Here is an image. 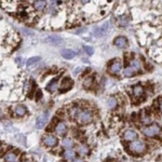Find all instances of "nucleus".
<instances>
[{
  "mask_svg": "<svg viewBox=\"0 0 162 162\" xmlns=\"http://www.w3.org/2000/svg\"><path fill=\"white\" fill-rule=\"evenodd\" d=\"M14 112L16 113V116L23 117V116H25V115H26L27 109H26V107H25V106H23V105H19V106H16L15 111H14Z\"/></svg>",
  "mask_w": 162,
  "mask_h": 162,
  "instance_id": "nucleus-17",
  "label": "nucleus"
},
{
  "mask_svg": "<svg viewBox=\"0 0 162 162\" xmlns=\"http://www.w3.org/2000/svg\"><path fill=\"white\" fill-rule=\"evenodd\" d=\"M135 74H136V70H135L132 66L127 67L123 71V75L125 76V77H132V76H134Z\"/></svg>",
  "mask_w": 162,
  "mask_h": 162,
  "instance_id": "nucleus-22",
  "label": "nucleus"
},
{
  "mask_svg": "<svg viewBox=\"0 0 162 162\" xmlns=\"http://www.w3.org/2000/svg\"><path fill=\"white\" fill-rule=\"evenodd\" d=\"M55 133L59 136H64L66 133H67V127L64 122H58V123L55 125Z\"/></svg>",
  "mask_w": 162,
  "mask_h": 162,
  "instance_id": "nucleus-10",
  "label": "nucleus"
},
{
  "mask_svg": "<svg viewBox=\"0 0 162 162\" xmlns=\"http://www.w3.org/2000/svg\"><path fill=\"white\" fill-rule=\"evenodd\" d=\"M93 83H94V78L93 77H86L83 80V86L86 89H90L93 86Z\"/></svg>",
  "mask_w": 162,
  "mask_h": 162,
  "instance_id": "nucleus-20",
  "label": "nucleus"
},
{
  "mask_svg": "<svg viewBox=\"0 0 162 162\" xmlns=\"http://www.w3.org/2000/svg\"><path fill=\"white\" fill-rule=\"evenodd\" d=\"M46 89H48L49 92H52V93L56 91V90L58 89V84H57V79H54V80H52L51 82H50V83L48 84V88H46Z\"/></svg>",
  "mask_w": 162,
  "mask_h": 162,
  "instance_id": "nucleus-18",
  "label": "nucleus"
},
{
  "mask_svg": "<svg viewBox=\"0 0 162 162\" xmlns=\"http://www.w3.org/2000/svg\"><path fill=\"white\" fill-rule=\"evenodd\" d=\"M62 145L64 146L65 148H71V147L74 146L73 138H65V140H63Z\"/></svg>",
  "mask_w": 162,
  "mask_h": 162,
  "instance_id": "nucleus-23",
  "label": "nucleus"
},
{
  "mask_svg": "<svg viewBox=\"0 0 162 162\" xmlns=\"http://www.w3.org/2000/svg\"><path fill=\"white\" fill-rule=\"evenodd\" d=\"M40 61V57L39 56H34V57H30L28 61H27V66H32V65L36 64Z\"/></svg>",
  "mask_w": 162,
  "mask_h": 162,
  "instance_id": "nucleus-25",
  "label": "nucleus"
},
{
  "mask_svg": "<svg viewBox=\"0 0 162 162\" xmlns=\"http://www.w3.org/2000/svg\"><path fill=\"white\" fill-rule=\"evenodd\" d=\"M107 29H108V23H104L102 26L96 27L94 29V36L95 37H103L106 34Z\"/></svg>",
  "mask_w": 162,
  "mask_h": 162,
  "instance_id": "nucleus-11",
  "label": "nucleus"
},
{
  "mask_svg": "<svg viewBox=\"0 0 162 162\" xmlns=\"http://www.w3.org/2000/svg\"><path fill=\"white\" fill-rule=\"evenodd\" d=\"M84 51H86V53L88 54V55H92L93 52H94V49L90 46H84Z\"/></svg>",
  "mask_w": 162,
  "mask_h": 162,
  "instance_id": "nucleus-28",
  "label": "nucleus"
},
{
  "mask_svg": "<svg viewBox=\"0 0 162 162\" xmlns=\"http://www.w3.org/2000/svg\"><path fill=\"white\" fill-rule=\"evenodd\" d=\"M113 43H115V46H118V48H120V49H124L128 46L127 38L123 37V36H119V37H117L116 39L113 40Z\"/></svg>",
  "mask_w": 162,
  "mask_h": 162,
  "instance_id": "nucleus-9",
  "label": "nucleus"
},
{
  "mask_svg": "<svg viewBox=\"0 0 162 162\" xmlns=\"http://www.w3.org/2000/svg\"><path fill=\"white\" fill-rule=\"evenodd\" d=\"M143 134L147 137H154L158 134H160V127H158L157 124H151V125L144 127Z\"/></svg>",
  "mask_w": 162,
  "mask_h": 162,
  "instance_id": "nucleus-3",
  "label": "nucleus"
},
{
  "mask_svg": "<svg viewBox=\"0 0 162 162\" xmlns=\"http://www.w3.org/2000/svg\"><path fill=\"white\" fill-rule=\"evenodd\" d=\"M80 109H79L78 107H74L73 109H71V111H70V116L73 117V118H77V116L79 115V112H80Z\"/></svg>",
  "mask_w": 162,
  "mask_h": 162,
  "instance_id": "nucleus-27",
  "label": "nucleus"
},
{
  "mask_svg": "<svg viewBox=\"0 0 162 162\" xmlns=\"http://www.w3.org/2000/svg\"><path fill=\"white\" fill-rule=\"evenodd\" d=\"M79 154H80V156H86V154H89V147L86 145L80 146V147H79Z\"/></svg>",
  "mask_w": 162,
  "mask_h": 162,
  "instance_id": "nucleus-24",
  "label": "nucleus"
},
{
  "mask_svg": "<svg viewBox=\"0 0 162 162\" xmlns=\"http://www.w3.org/2000/svg\"><path fill=\"white\" fill-rule=\"evenodd\" d=\"M142 122H144V123H147V124L150 123V122H151V118L149 117V115L142 117Z\"/></svg>",
  "mask_w": 162,
  "mask_h": 162,
  "instance_id": "nucleus-29",
  "label": "nucleus"
},
{
  "mask_svg": "<svg viewBox=\"0 0 162 162\" xmlns=\"http://www.w3.org/2000/svg\"><path fill=\"white\" fill-rule=\"evenodd\" d=\"M73 162H84V160L81 158H75V159H73Z\"/></svg>",
  "mask_w": 162,
  "mask_h": 162,
  "instance_id": "nucleus-32",
  "label": "nucleus"
},
{
  "mask_svg": "<svg viewBox=\"0 0 162 162\" xmlns=\"http://www.w3.org/2000/svg\"><path fill=\"white\" fill-rule=\"evenodd\" d=\"M46 0H37L35 3H34V7H35V9H37V10H43V9L46 8Z\"/></svg>",
  "mask_w": 162,
  "mask_h": 162,
  "instance_id": "nucleus-21",
  "label": "nucleus"
},
{
  "mask_svg": "<svg viewBox=\"0 0 162 162\" xmlns=\"http://www.w3.org/2000/svg\"><path fill=\"white\" fill-rule=\"evenodd\" d=\"M131 66L137 71V70L140 69V62L138 59H134V61H132V63H131Z\"/></svg>",
  "mask_w": 162,
  "mask_h": 162,
  "instance_id": "nucleus-26",
  "label": "nucleus"
},
{
  "mask_svg": "<svg viewBox=\"0 0 162 162\" xmlns=\"http://www.w3.org/2000/svg\"><path fill=\"white\" fill-rule=\"evenodd\" d=\"M63 157H64L65 160H73L76 158V151L71 148H67L64 151L63 154Z\"/></svg>",
  "mask_w": 162,
  "mask_h": 162,
  "instance_id": "nucleus-12",
  "label": "nucleus"
},
{
  "mask_svg": "<svg viewBox=\"0 0 162 162\" xmlns=\"http://www.w3.org/2000/svg\"><path fill=\"white\" fill-rule=\"evenodd\" d=\"M161 100H162L161 97H159V98H158V100L154 102V106L159 108V110H161Z\"/></svg>",
  "mask_w": 162,
  "mask_h": 162,
  "instance_id": "nucleus-30",
  "label": "nucleus"
},
{
  "mask_svg": "<svg viewBox=\"0 0 162 162\" xmlns=\"http://www.w3.org/2000/svg\"><path fill=\"white\" fill-rule=\"evenodd\" d=\"M133 95L135 97H140L144 95V88L140 84H136L133 88Z\"/></svg>",
  "mask_w": 162,
  "mask_h": 162,
  "instance_id": "nucleus-15",
  "label": "nucleus"
},
{
  "mask_svg": "<svg viewBox=\"0 0 162 162\" xmlns=\"http://www.w3.org/2000/svg\"><path fill=\"white\" fill-rule=\"evenodd\" d=\"M15 162H20V161H15Z\"/></svg>",
  "mask_w": 162,
  "mask_h": 162,
  "instance_id": "nucleus-34",
  "label": "nucleus"
},
{
  "mask_svg": "<svg viewBox=\"0 0 162 162\" xmlns=\"http://www.w3.org/2000/svg\"><path fill=\"white\" fill-rule=\"evenodd\" d=\"M122 69V64L120 62H118V61H113L112 63L110 64V66H109V73L111 74V75H118L120 71H121Z\"/></svg>",
  "mask_w": 162,
  "mask_h": 162,
  "instance_id": "nucleus-5",
  "label": "nucleus"
},
{
  "mask_svg": "<svg viewBox=\"0 0 162 162\" xmlns=\"http://www.w3.org/2000/svg\"><path fill=\"white\" fill-rule=\"evenodd\" d=\"M57 137L52 134H46L43 136V144L48 147H54L57 145Z\"/></svg>",
  "mask_w": 162,
  "mask_h": 162,
  "instance_id": "nucleus-4",
  "label": "nucleus"
},
{
  "mask_svg": "<svg viewBox=\"0 0 162 162\" xmlns=\"http://www.w3.org/2000/svg\"><path fill=\"white\" fill-rule=\"evenodd\" d=\"M90 0H81V2L82 3H86V2H89Z\"/></svg>",
  "mask_w": 162,
  "mask_h": 162,
  "instance_id": "nucleus-33",
  "label": "nucleus"
},
{
  "mask_svg": "<svg viewBox=\"0 0 162 162\" xmlns=\"http://www.w3.org/2000/svg\"><path fill=\"white\" fill-rule=\"evenodd\" d=\"M48 119H49L48 113H42V115H40V116L37 118V120H36V127H37L38 129H42L46 124V122H48Z\"/></svg>",
  "mask_w": 162,
  "mask_h": 162,
  "instance_id": "nucleus-6",
  "label": "nucleus"
},
{
  "mask_svg": "<svg viewBox=\"0 0 162 162\" xmlns=\"http://www.w3.org/2000/svg\"><path fill=\"white\" fill-rule=\"evenodd\" d=\"M41 95H42V93H41L40 90H38L37 92H36V98L37 100H39V98H41Z\"/></svg>",
  "mask_w": 162,
  "mask_h": 162,
  "instance_id": "nucleus-31",
  "label": "nucleus"
},
{
  "mask_svg": "<svg viewBox=\"0 0 162 162\" xmlns=\"http://www.w3.org/2000/svg\"><path fill=\"white\" fill-rule=\"evenodd\" d=\"M107 105H108V108L109 109H115V108H117V106H118V102H117V98L116 97H109L107 100Z\"/></svg>",
  "mask_w": 162,
  "mask_h": 162,
  "instance_id": "nucleus-19",
  "label": "nucleus"
},
{
  "mask_svg": "<svg viewBox=\"0 0 162 162\" xmlns=\"http://www.w3.org/2000/svg\"><path fill=\"white\" fill-rule=\"evenodd\" d=\"M73 84H74V82L70 78L63 79L62 83H61V86H59V88H61V92H66V91H68V90H70L73 88Z\"/></svg>",
  "mask_w": 162,
  "mask_h": 162,
  "instance_id": "nucleus-8",
  "label": "nucleus"
},
{
  "mask_svg": "<svg viewBox=\"0 0 162 162\" xmlns=\"http://www.w3.org/2000/svg\"><path fill=\"white\" fill-rule=\"evenodd\" d=\"M46 42H49L50 44H55V46H58L63 42V39L58 36H51V37L46 38Z\"/></svg>",
  "mask_w": 162,
  "mask_h": 162,
  "instance_id": "nucleus-13",
  "label": "nucleus"
},
{
  "mask_svg": "<svg viewBox=\"0 0 162 162\" xmlns=\"http://www.w3.org/2000/svg\"><path fill=\"white\" fill-rule=\"evenodd\" d=\"M77 120H78V122L81 124L90 123V122L93 120V112H92L91 110H89V109L81 110L78 116H77Z\"/></svg>",
  "mask_w": 162,
  "mask_h": 162,
  "instance_id": "nucleus-2",
  "label": "nucleus"
},
{
  "mask_svg": "<svg viewBox=\"0 0 162 162\" xmlns=\"http://www.w3.org/2000/svg\"><path fill=\"white\" fill-rule=\"evenodd\" d=\"M146 144L143 140H134L132 142H130L129 144V148L131 150V152L134 154H143L144 151L146 150Z\"/></svg>",
  "mask_w": 162,
  "mask_h": 162,
  "instance_id": "nucleus-1",
  "label": "nucleus"
},
{
  "mask_svg": "<svg viewBox=\"0 0 162 162\" xmlns=\"http://www.w3.org/2000/svg\"><path fill=\"white\" fill-rule=\"evenodd\" d=\"M136 138H137V133L132 129L127 130L123 134V140H127V142H132V140H136Z\"/></svg>",
  "mask_w": 162,
  "mask_h": 162,
  "instance_id": "nucleus-7",
  "label": "nucleus"
},
{
  "mask_svg": "<svg viewBox=\"0 0 162 162\" xmlns=\"http://www.w3.org/2000/svg\"><path fill=\"white\" fill-rule=\"evenodd\" d=\"M62 56L64 57V58L71 59L76 56V53L73 51V50H70V49H64L62 51Z\"/></svg>",
  "mask_w": 162,
  "mask_h": 162,
  "instance_id": "nucleus-16",
  "label": "nucleus"
},
{
  "mask_svg": "<svg viewBox=\"0 0 162 162\" xmlns=\"http://www.w3.org/2000/svg\"><path fill=\"white\" fill-rule=\"evenodd\" d=\"M17 160V154L14 151H9L4 154V161L5 162H15Z\"/></svg>",
  "mask_w": 162,
  "mask_h": 162,
  "instance_id": "nucleus-14",
  "label": "nucleus"
}]
</instances>
